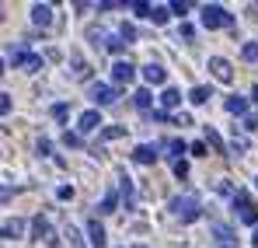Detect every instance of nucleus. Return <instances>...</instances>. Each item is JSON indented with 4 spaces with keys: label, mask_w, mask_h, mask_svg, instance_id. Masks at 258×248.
I'll list each match as a JSON object with an SVG mask.
<instances>
[{
    "label": "nucleus",
    "mask_w": 258,
    "mask_h": 248,
    "mask_svg": "<svg viewBox=\"0 0 258 248\" xmlns=\"http://www.w3.org/2000/svg\"><path fill=\"white\" fill-rule=\"evenodd\" d=\"M133 77H136V67L126 63V60H119V63L112 67V87H119V84H133Z\"/></svg>",
    "instance_id": "6"
},
{
    "label": "nucleus",
    "mask_w": 258,
    "mask_h": 248,
    "mask_svg": "<svg viewBox=\"0 0 258 248\" xmlns=\"http://www.w3.org/2000/svg\"><path fill=\"white\" fill-rule=\"evenodd\" d=\"M98 126H101V112H98V109H87V112H81V119H77V133H81V136L94 133Z\"/></svg>",
    "instance_id": "7"
},
{
    "label": "nucleus",
    "mask_w": 258,
    "mask_h": 248,
    "mask_svg": "<svg viewBox=\"0 0 258 248\" xmlns=\"http://www.w3.org/2000/svg\"><path fill=\"white\" fill-rule=\"evenodd\" d=\"M168 210H171L178 220H185V224H192V220L203 217V203H199L196 196H171V200H168Z\"/></svg>",
    "instance_id": "1"
},
{
    "label": "nucleus",
    "mask_w": 258,
    "mask_h": 248,
    "mask_svg": "<svg viewBox=\"0 0 258 248\" xmlns=\"http://www.w3.org/2000/svg\"><path fill=\"white\" fill-rule=\"evenodd\" d=\"M181 39H185V42H192V39H196V28H192V25H188V21H185V25H181Z\"/></svg>",
    "instance_id": "37"
},
{
    "label": "nucleus",
    "mask_w": 258,
    "mask_h": 248,
    "mask_svg": "<svg viewBox=\"0 0 258 248\" xmlns=\"http://www.w3.org/2000/svg\"><path fill=\"white\" fill-rule=\"evenodd\" d=\"M174 178H185V175H188V161H174Z\"/></svg>",
    "instance_id": "32"
},
{
    "label": "nucleus",
    "mask_w": 258,
    "mask_h": 248,
    "mask_svg": "<svg viewBox=\"0 0 258 248\" xmlns=\"http://www.w3.org/2000/svg\"><path fill=\"white\" fill-rule=\"evenodd\" d=\"M133 161H136V165H154V161H157V147H150V143H140V147L133 151Z\"/></svg>",
    "instance_id": "12"
},
{
    "label": "nucleus",
    "mask_w": 258,
    "mask_h": 248,
    "mask_svg": "<svg viewBox=\"0 0 258 248\" xmlns=\"http://www.w3.org/2000/svg\"><path fill=\"white\" fill-rule=\"evenodd\" d=\"M178 102H181V91L168 84V87L161 91V105H164V112H171V109H174V105H178Z\"/></svg>",
    "instance_id": "18"
},
{
    "label": "nucleus",
    "mask_w": 258,
    "mask_h": 248,
    "mask_svg": "<svg viewBox=\"0 0 258 248\" xmlns=\"http://www.w3.org/2000/svg\"><path fill=\"white\" fill-rule=\"evenodd\" d=\"M122 133H126V129H122V126H108V129H101V140H105V143H108V140H119V136H122Z\"/></svg>",
    "instance_id": "24"
},
{
    "label": "nucleus",
    "mask_w": 258,
    "mask_h": 248,
    "mask_svg": "<svg viewBox=\"0 0 258 248\" xmlns=\"http://www.w3.org/2000/svg\"><path fill=\"white\" fill-rule=\"evenodd\" d=\"M32 238H35V241H52V245H56V238L49 234V220H45L42 213L32 220Z\"/></svg>",
    "instance_id": "11"
},
{
    "label": "nucleus",
    "mask_w": 258,
    "mask_h": 248,
    "mask_svg": "<svg viewBox=\"0 0 258 248\" xmlns=\"http://www.w3.org/2000/svg\"><path fill=\"white\" fill-rule=\"evenodd\" d=\"M220 248H237V245H220Z\"/></svg>",
    "instance_id": "44"
},
{
    "label": "nucleus",
    "mask_w": 258,
    "mask_h": 248,
    "mask_svg": "<svg viewBox=\"0 0 258 248\" xmlns=\"http://www.w3.org/2000/svg\"><path fill=\"white\" fill-rule=\"evenodd\" d=\"M150 21L164 25V21H168V7H150Z\"/></svg>",
    "instance_id": "27"
},
{
    "label": "nucleus",
    "mask_w": 258,
    "mask_h": 248,
    "mask_svg": "<svg viewBox=\"0 0 258 248\" xmlns=\"http://www.w3.org/2000/svg\"><path fill=\"white\" fill-rule=\"evenodd\" d=\"M25 231H28V224H25V220H4V224H0V238H7V241L25 238Z\"/></svg>",
    "instance_id": "9"
},
{
    "label": "nucleus",
    "mask_w": 258,
    "mask_h": 248,
    "mask_svg": "<svg viewBox=\"0 0 258 248\" xmlns=\"http://www.w3.org/2000/svg\"><path fill=\"white\" fill-rule=\"evenodd\" d=\"M188 151H192V154H196V158H203V154H206V143H199V140H196V143H192V147H188Z\"/></svg>",
    "instance_id": "38"
},
{
    "label": "nucleus",
    "mask_w": 258,
    "mask_h": 248,
    "mask_svg": "<svg viewBox=\"0 0 258 248\" xmlns=\"http://www.w3.org/2000/svg\"><path fill=\"white\" fill-rule=\"evenodd\" d=\"M56 196H59V200H70V196H74V189H70V185H59V192H56Z\"/></svg>",
    "instance_id": "40"
},
{
    "label": "nucleus",
    "mask_w": 258,
    "mask_h": 248,
    "mask_svg": "<svg viewBox=\"0 0 258 248\" xmlns=\"http://www.w3.org/2000/svg\"><path fill=\"white\" fill-rule=\"evenodd\" d=\"M181 151H188V147H185V140H171V143H168V158H178Z\"/></svg>",
    "instance_id": "31"
},
{
    "label": "nucleus",
    "mask_w": 258,
    "mask_h": 248,
    "mask_svg": "<svg viewBox=\"0 0 258 248\" xmlns=\"http://www.w3.org/2000/svg\"><path fill=\"white\" fill-rule=\"evenodd\" d=\"M119 32H122V39H126V42H136V25H133V21H122Z\"/></svg>",
    "instance_id": "29"
},
{
    "label": "nucleus",
    "mask_w": 258,
    "mask_h": 248,
    "mask_svg": "<svg viewBox=\"0 0 258 248\" xmlns=\"http://www.w3.org/2000/svg\"><path fill=\"white\" fill-rule=\"evenodd\" d=\"M63 143L77 151V147H84V136H81V133H63Z\"/></svg>",
    "instance_id": "25"
},
{
    "label": "nucleus",
    "mask_w": 258,
    "mask_h": 248,
    "mask_svg": "<svg viewBox=\"0 0 258 248\" xmlns=\"http://www.w3.org/2000/svg\"><path fill=\"white\" fill-rule=\"evenodd\" d=\"M216 189H220V196H234V189H230V182H220Z\"/></svg>",
    "instance_id": "39"
},
{
    "label": "nucleus",
    "mask_w": 258,
    "mask_h": 248,
    "mask_svg": "<svg viewBox=\"0 0 258 248\" xmlns=\"http://www.w3.org/2000/svg\"><path fill=\"white\" fill-rule=\"evenodd\" d=\"M0 74H4V60H0Z\"/></svg>",
    "instance_id": "45"
},
{
    "label": "nucleus",
    "mask_w": 258,
    "mask_h": 248,
    "mask_svg": "<svg viewBox=\"0 0 258 248\" xmlns=\"http://www.w3.org/2000/svg\"><path fill=\"white\" fill-rule=\"evenodd\" d=\"M87 94H91L98 105H112V102L119 98V87H112V84H101V81H98V84H91V91H87Z\"/></svg>",
    "instance_id": "5"
},
{
    "label": "nucleus",
    "mask_w": 258,
    "mask_h": 248,
    "mask_svg": "<svg viewBox=\"0 0 258 248\" xmlns=\"http://www.w3.org/2000/svg\"><path fill=\"white\" fill-rule=\"evenodd\" d=\"M7 112H11V94L0 91V116H7Z\"/></svg>",
    "instance_id": "35"
},
{
    "label": "nucleus",
    "mask_w": 258,
    "mask_h": 248,
    "mask_svg": "<svg viewBox=\"0 0 258 248\" xmlns=\"http://www.w3.org/2000/svg\"><path fill=\"white\" fill-rule=\"evenodd\" d=\"M206 140H210V147H213V151H220V154H223V151H227V143H223V136H220V133H216L213 126H206Z\"/></svg>",
    "instance_id": "19"
},
{
    "label": "nucleus",
    "mask_w": 258,
    "mask_h": 248,
    "mask_svg": "<svg viewBox=\"0 0 258 248\" xmlns=\"http://www.w3.org/2000/svg\"><path fill=\"white\" fill-rule=\"evenodd\" d=\"M87 238H91V245H94V248H105V245H108V234H105V227H101V220H98V217H91V220H87Z\"/></svg>",
    "instance_id": "10"
},
{
    "label": "nucleus",
    "mask_w": 258,
    "mask_h": 248,
    "mask_svg": "<svg viewBox=\"0 0 258 248\" xmlns=\"http://www.w3.org/2000/svg\"><path fill=\"white\" fill-rule=\"evenodd\" d=\"M203 25H206V28H230L234 18H230L227 7H220V4H206V7H203Z\"/></svg>",
    "instance_id": "2"
},
{
    "label": "nucleus",
    "mask_w": 258,
    "mask_h": 248,
    "mask_svg": "<svg viewBox=\"0 0 258 248\" xmlns=\"http://www.w3.org/2000/svg\"><path fill=\"white\" fill-rule=\"evenodd\" d=\"M223 109H227L230 116H244V112H248V98H241V94H230V98L223 102Z\"/></svg>",
    "instance_id": "16"
},
{
    "label": "nucleus",
    "mask_w": 258,
    "mask_h": 248,
    "mask_svg": "<svg viewBox=\"0 0 258 248\" xmlns=\"http://www.w3.org/2000/svg\"><path fill=\"white\" fill-rule=\"evenodd\" d=\"M143 81L147 84H164L168 81V70L157 67V63H150V67H143Z\"/></svg>",
    "instance_id": "14"
},
{
    "label": "nucleus",
    "mask_w": 258,
    "mask_h": 248,
    "mask_svg": "<svg viewBox=\"0 0 258 248\" xmlns=\"http://www.w3.org/2000/svg\"><path fill=\"white\" fill-rule=\"evenodd\" d=\"M210 98H213V87H210V84H199V87L188 91V102H192V105H206Z\"/></svg>",
    "instance_id": "15"
},
{
    "label": "nucleus",
    "mask_w": 258,
    "mask_h": 248,
    "mask_svg": "<svg viewBox=\"0 0 258 248\" xmlns=\"http://www.w3.org/2000/svg\"><path fill=\"white\" fill-rule=\"evenodd\" d=\"M133 102H136V109H140V112H147V109H150V102H154V98H150V91H147V87H140V91H136V94H133Z\"/></svg>",
    "instance_id": "20"
},
{
    "label": "nucleus",
    "mask_w": 258,
    "mask_h": 248,
    "mask_svg": "<svg viewBox=\"0 0 258 248\" xmlns=\"http://www.w3.org/2000/svg\"><path fill=\"white\" fill-rule=\"evenodd\" d=\"M241 56H244L248 63H255V60H258V42H248V45L241 49Z\"/></svg>",
    "instance_id": "26"
},
{
    "label": "nucleus",
    "mask_w": 258,
    "mask_h": 248,
    "mask_svg": "<svg viewBox=\"0 0 258 248\" xmlns=\"http://www.w3.org/2000/svg\"><path fill=\"white\" fill-rule=\"evenodd\" d=\"M35 147H39V154H42V158H49V154H52V143H49V140H39V143H35Z\"/></svg>",
    "instance_id": "34"
},
{
    "label": "nucleus",
    "mask_w": 258,
    "mask_h": 248,
    "mask_svg": "<svg viewBox=\"0 0 258 248\" xmlns=\"http://www.w3.org/2000/svg\"><path fill=\"white\" fill-rule=\"evenodd\" d=\"M119 185H122V207L133 210L136 207V189H133V182H129L126 175H119Z\"/></svg>",
    "instance_id": "17"
},
{
    "label": "nucleus",
    "mask_w": 258,
    "mask_h": 248,
    "mask_svg": "<svg viewBox=\"0 0 258 248\" xmlns=\"http://www.w3.org/2000/svg\"><path fill=\"white\" fill-rule=\"evenodd\" d=\"M244 129H258V116H244Z\"/></svg>",
    "instance_id": "41"
},
{
    "label": "nucleus",
    "mask_w": 258,
    "mask_h": 248,
    "mask_svg": "<svg viewBox=\"0 0 258 248\" xmlns=\"http://www.w3.org/2000/svg\"><path fill=\"white\" fill-rule=\"evenodd\" d=\"M133 7H136V14H140V18H150V4H147V0H136Z\"/></svg>",
    "instance_id": "33"
},
{
    "label": "nucleus",
    "mask_w": 258,
    "mask_h": 248,
    "mask_svg": "<svg viewBox=\"0 0 258 248\" xmlns=\"http://www.w3.org/2000/svg\"><path fill=\"white\" fill-rule=\"evenodd\" d=\"M255 189H258V178H255Z\"/></svg>",
    "instance_id": "46"
},
{
    "label": "nucleus",
    "mask_w": 258,
    "mask_h": 248,
    "mask_svg": "<svg viewBox=\"0 0 258 248\" xmlns=\"http://www.w3.org/2000/svg\"><path fill=\"white\" fill-rule=\"evenodd\" d=\"M14 63H18V67H25V74H39V70H42V56L28 53L25 45H18V49H14Z\"/></svg>",
    "instance_id": "4"
},
{
    "label": "nucleus",
    "mask_w": 258,
    "mask_h": 248,
    "mask_svg": "<svg viewBox=\"0 0 258 248\" xmlns=\"http://www.w3.org/2000/svg\"><path fill=\"white\" fill-rule=\"evenodd\" d=\"M168 11H171V14H188V11H192V4H185V0H174V4H168Z\"/></svg>",
    "instance_id": "30"
},
{
    "label": "nucleus",
    "mask_w": 258,
    "mask_h": 248,
    "mask_svg": "<svg viewBox=\"0 0 258 248\" xmlns=\"http://www.w3.org/2000/svg\"><path fill=\"white\" fill-rule=\"evenodd\" d=\"M251 245H255V248H258V227H255V234H251Z\"/></svg>",
    "instance_id": "43"
},
{
    "label": "nucleus",
    "mask_w": 258,
    "mask_h": 248,
    "mask_svg": "<svg viewBox=\"0 0 258 248\" xmlns=\"http://www.w3.org/2000/svg\"><path fill=\"white\" fill-rule=\"evenodd\" d=\"M105 49H108L112 56H119V53L126 49V42H122V39H115V35H105Z\"/></svg>",
    "instance_id": "21"
},
{
    "label": "nucleus",
    "mask_w": 258,
    "mask_h": 248,
    "mask_svg": "<svg viewBox=\"0 0 258 248\" xmlns=\"http://www.w3.org/2000/svg\"><path fill=\"white\" fill-rule=\"evenodd\" d=\"M210 70H213L216 81H223V84L234 81V67H230V63H227L223 56H210Z\"/></svg>",
    "instance_id": "8"
},
{
    "label": "nucleus",
    "mask_w": 258,
    "mask_h": 248,
    "mask_svg": "<svg viewBox=\"0 0 258 248\" xmlns=\"http://www.w3.org/2000/svg\"><path fill=\"white\" fill-rule=\"evenodd\" d=\"M234 210H237V217H241L244 224H255L258 227V207L251 203L248 192H234Z\"/></svg>",
    "instance_id": "3"
},
{
    "label": "nucleus",
    "mask_w": 258,
    "mask_h": 248,
    "mask_svg": "<svg viewBox=\"0 0 258 248\" xmlns=\"http://www.w3.org/2000/svg\"><path fill=\"white\" fill-rule=\"evenodd\" d=\"M251 102H258V84H255V87H251Z\"/></svg>",
    "instance_id": "42"
},
{
    "label": "nucleus",
    "mask_w": 258,
    "mask_h": 248,
    "mask_svg": "<svg viewBox=\"0 0 258 248\" xmlns=\"http://www.w3.org/2000/svg\"><path fill=\"white\" fill-rule=\"evenodd\" d=\"M28 14H32V21H35L39 28H45V25L52 21V7H49V4H32V11H28Z\"/></svg>",
    "instance_id": "13"
},
{
    "label": "nucleus",
    "mask_w": 258,
    "mask_h": 248,
    "mask_svg": "<svg viewBox=\"0 0 258 248\" xmlns=\"http://www.w3.org/2000/svg\"><path fill=\"white\" fill-rule=\"evenodd\" d=\"M115 207H119V196H115V192L108 189V192H105V200H101V210H105V213H112Z\"/></svg>",
    "instance_id": "23"
},
{
    "label": "nucleus",
    "mask_w": 258,
    "mask_h": 248,
    "mask_svg": "<svg viewBox=\"0 0 258 248\" xmlns=\"http://www.w3.org/2000/svg\"><path fill=\"white\" fill-rule=\"evenodd\" d=\"M67 116H70V109H67L63 102H59V105H52V119H56V123H67Z\"/></svg>",
    "instance_id": "28"
},
{
    "label": "nucleus",
    "mask_w": 258,
    "mask_h": 248,
    "mask_svg": "<svg viewBox=\"0 0 258 248\" xmlns=\"http://www.w3.org/2000/svg\"><path fill=\"white\" fill-rule=\"evenodd\" d=\"M18 196V189H7V185H0V203H7V200H14Z\"/></svg>",
    "instance_id": "36"
},
{
    "label": "nucleus",
    "mask_w": 258,
    "mask_h": 248,
    "mask_svg": "<svg viewBox=\"0 0 258 248\" xmlns=\"http://www.w3.org/2000/svg\"><path fill=\"white\" fill-rule=\"evenodd\" d=\"M213 234L220 238V241H227V245H234V231H230V227H223V224H216V227H213Z\"/></svg>",
    "instance_id": "22"
}]
</instances>
